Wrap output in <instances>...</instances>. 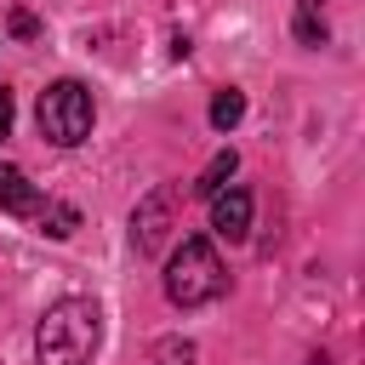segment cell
I'll return each mask as SVG.
<instances>
[{
  "mask_svg": "<svg viewBox=\"0 0 365 365\" xmlns=\"http://www.w3.org/2000/svg\"><path fill=\"white\" fill-rule=\"evenodd\" d=\"M97 342H103V308L91 297H63L40 314L34 359L40 365H91Z\"/></svg>",
  "mask_w": 365,
  "mask_h": 365,
  "instance_id": "cell-1",
  "label": "cell"
},
{
  "mask_svg": "<svg viewBox=\"0 0 365 365\" xmlns=\"http://www.w3.org/2000/svg\"><path fill=\"white\" fill-rule=\"evenodd\" d=\"M222 285H228V268H222V257H217L211 240L194 234V240H182V245L171 251V262H165V297H171L177 308L217 302Z\"/></svg>",
  "mask_w": 365,
  "mask_h": 365,
  "instance_id": "cell-2",
  "label": "cell"
},
{
  "mask_svg": "<svg viewBox=\"0 0 365 365\" xmlns=\"http://www.w3.org/2000/svg\"><path fill=\"white\" fill-rule=\"evenodd\" d=\"M40 131L57 143V148H74L91 137V91L80 80H57L40 91Z\"/></svg>",
  "mask_w": 365,
  "mask_h": 365,
  "instance_id": "cell-3",
  "label": "cell"
},
{
  "mask_svg": "<svg viewBox=\"0 0 365 365\" xmlns=\"http://www.w3.org/2000/svg\"><path fill=\"white\" fill-rule=\"evenodd\" d=\"M165 228H171V194L160 188V194H148V200L131 211V245H137L143 257H154V251L165 245Z\"/></svg>",
  "mask_w": 365,
  "mask_h": 365,
  "instance_id": "cell-4",
  "label": "cell"
},
{
  "mask_svg": "<svg viewBox=\"0 0 365 365\" xmlns=\"http://www.w3.org/2000/svg\"><path fill=\"white\" fill-rule=\"evenodd\" d=\"M211 228H217L222 240H245V228H251V194H245V188L211 194Z\"/></svg>",
  "mask_w": 365,
  "mask_h": 365,
  "instance_id": "cell-5",
  "label": "cell"
},
{
  "mask_svg": "<svg viewBox=\"0 0 365 365\" xmlns=\"http://www.w3.org/2000/svg\"><path fill=\"white\" fill-rule=\"evenodd\" d=\"M0 211H11V217H34L40 211V194L17 165H0Z\"/></svg>",
  "mask_w": 365,
  "mask_h": 365,
  "instance_id": "cell-6",
  "label": "cell"
},
{
  "mask_svg": "<svg viewBox=\"0 0 365 365\" xmlns=\"http://www.w3.org/2000/svg\"><path fill=\"white\" fill-rule=\"evenodd\" d=\"M240 120H245V91H234V86L217 91V97H211V125H217V131H234Z\"/></svg>",
  "mask_w": 365,
  "mask_h": 365,
  "instance_id": "cell-7",
  "label": "cell"
},
{
  "mask_svg": "<svg viewBox=\"0 0 365 365\" xmlns=\"http://www.w3.org/2000/svg\"><path fill=\"white\" fill-rule=\"evenodd\" d=\"M234 165H240V160H234V148H222V154H217V160H211V165L200 171V182H194V194H205V200H211V194H222V182L234 177Z\"/></svg>",
  "mask_w": 365,
  "mask_h": 365,
  "instance_id": "cell-8",
  "label": "cell"
},
{
  "mask_svg": "<svg viewBox=\"0 0 365 365\" xmlns=\"http://www.w3.org/2000/svg\"><path fill=\"white\" fill-rule=\"evenodd\" d=\"M34 217H40V228H46L51 240H68V234L80 228V211H74V205H40Z\"/></svg>",
  "mask_w": 365,
  "mask_h": 365,
  "instance_id": "cell-9",
  "label": "cell"
},
{
  "mask_svg": "<svg viewBox=\"0 0 365 365\" xmlns=\"http://www.w3.org/2000/svg\"><path fill=\"white\" fill-rule=\"evenodd\" d=\"M297 40H302V46H325V17H319V0H302V6H297Z\"/></svg>",
  "mask_w": 365,
  "mask_h": 365,
  "instance_id": "cell-10",
  "label": "cell"
},
{
  "mask_svg": "<svg viewBox=\"0 0 365 365\" xmlns=\"http://www.w3.org/2000/svg\"><path fill=\"white\" fill-rule=\"evenodd\" d=\"M154 359H160V365H188V359H194V348H188V342H160V348H154Z\"/></svg>",
  "mask_w": 365,
  "mask_h": 365,
  "instance_id": "cell-11",
  "label": "cell"
},
{
  "mask_svg": "<svg viewBox=\"0 0 365 365\" xmlns=\"http://www.w3.org/2000/svg\"><path fill=\"white\" fill-rule=\"evenodd\" d=\"M11 120H17V103L11 91H0V137H11Z\"/></svg>",
  "mask_w": 365,
  "mask_h": 365,
  "instance_id": "cell-12",
  "label": "cell"
},
{
  "mask_svg": "<svg viewBox=\"0 0 365 365\" xmlns=\"http://www.w3.org/2000/svg\"><path fill=\"white\" fill-rule=\"evenodd\" d=\"M11 34H34V17L29 11H11Z\"/></svg>",
  "mask_w": 365,
  "mask_h": 365,
  "instance_id": "cell-13",
  "label": "cell"
},
{
  "mask_svg": "<svg viewBox=\"0 0 365 365\" xmlns=\"http://www.w3.org/2000/svg\"><path fill=\"white\" fill-rule=\"evenodd\" d=\"M314 365H325V359H314Z\"/></svg>",
  "mask_w": 365,
  "mask_h": 365,
  "instance_id": "cell-14",
  "label": "cell"
}]
</instances>
